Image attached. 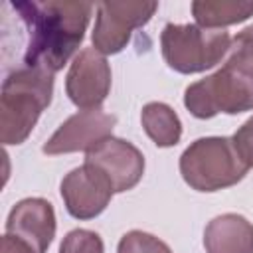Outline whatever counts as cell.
Segmentation results:
<instances>
[{
	"label": "cell",
	"instance_id": "cell-4",
	"mask_svg": "<svg viewBox=\"0 0 253 253\" xmlns=\"http://www.w3.org/2000/svg\"><path fill=\"white\" fill-rule=\"evenodd\" d=\"M249 166L239 156L231 136H202L180 156V174L196 192H219L245 178Z\"/></svg>",
	"mask_w": 253,
	"mask_h": 253
},
{
	"label": "cell",
	"instance_id": "cell-15",
	"mask_svg": "<svg viewBox=\"0 0 253 253\" xmlns=\"http://www.w3.org/2000/svg\"><path fill=\"white\" fill-rule=\"evenodd\" d=\"M117 253H172V249L156 235L140 229H132L121 237L117 245Z\"/></svg>",
	"mask_w": 253,
	"mask_h": 253
},
{
	"label": "cell",
	"instance_id": "cell-9",
	"mask_svg": "<svg viewBox=\"0 0 253 253\" xmlns=\"http://www.w3.org/2000/svg\"><path fill=\"white\" fill-rule=\"evenodd\" d=\"M85 164L97 168L115 194L132 190L144 174V156L128 140L109 136L85 154Z\"/></svg>",
	"mask_w": 253,
	"mask_h": 253
},
{
	"label": "cell",
	"instance_id": "cell-14",
	"mask_svg": "<svg viewBox=\"0 0 253 253\" xmlns=\"http://www.w3.org/2000/svg\"><path fill=\"white\" fill-rule=\"evenodd\" d=\"M192 14L198 26L208 30H223L225 26L241 24L253 16V2H225V0H196Z\"/></svg>",
	"mask_w": 253,
	"mask_h": 253
},
{
	"label": "cell",
	"instance_id": "cell-1",
	"mask_svg": "<svg viewBox=\"0 0 253 253\" xmlns=\"http://www.w3.org/2000/svg\"><path fill=\"white\" fill-rule=\"evenodd\" d=\"M28 30L24 63L57 73L79 49L95 4L89 2H12Z\"/></svg>",
	"mask_w": 253,
	"mask_h": 253
},
{
	"label": "cell",
	"instance_id": "cell-13",
	"mask_svg": "<svg viewBox=\"0 0 253 253\" xmlns=\"http://www.w3.org/2000/svg\"><path fill=\"white\" fill-rule=\"evenodd\" d=\"M140 123L148 138L158 148L176 146L182 138V121L176 115V111L166 103H146L140 113Z\"/></svg>",
	"mask_w": 253,
	"mask_h": 253
},
{
	"label": "cell",
	"instance_id": "cell-7",
	"mask_svg": "<svg viewBox=\"0 0 253 253\" xmlns=\"http://www.w3.org/2000/svg\"><path fill=\"white\" fill-rule=\"evenodd\" d=\"M111 65L103 53L95 47L81 49L65 75V93L69 101L81 109H101L111 91Z\"/></svg>",
	"mask_w": 253,
	"mask_h": 253
},
{
	"label": "cell",
	"instance_id": "cell-19",
	"mask_svg": "<svg viewBox=\"0 0 253 253\" xmlns=\"http://www.w3.org/2000/svg\"><path fill=\"white\" fill-rule=\"evenodd\" d=\"M231 40L237 42V43H241V45H245V47H249V49H253V26H247L245 30H241Z\"/></svg>",
	"mask_w": 253,
	"mask_h": 253
},
{
	"label": "cell",
	"instance_id": "cell-10",
	"mask_svg": "<svg viewBox=\"0 0 253 253\" xmlns=\"http://www.w3.org/2000/svg\"><path fill=\"white\" fill-rule=\"evenodd\" d=\"M59 192L67 213L75 219H93L101 215L115 194L109 180L89 164L65 174Z\"/></svg>",
	"mask_w": 253,
	"mask_h": 253
},
{
	"label": "cell",
	"instance_id": "cell-2",
	"mask_svg": "<svg viewBox=\"0 0 253 253\" xmlns=\"http://www.w3.org/2000/svg\"><path fill=\"white\" fill-rule=\"evenodd\" d=\"M184 107L196 119L253 111V49L231 40L225 63L186 87Z\"/></svg>",
	"mask_w": 253,
	"mask_h": 253
},
{
	"label": "cell",
	"instance_id": "cell-3",
	"mask_svg": "<svg viewBox=\"0 0 253 253\" xmlns=\"http://www.w3.org/2000/svg\"><path fill=\"white\" fill-rule=\"evenodd\" d=\"M53 73L24 65L12 71L0 93V140L4 146L22 144L40 115L51 105Z\"/></svg>",
	"mask_w": 253,
	"mask_h": 253
},
{
	"label": "cell",
	"instance_id": "cell-6",
	"mask_svg": "<svg viewBox=\"0 0 253 253\" xmlns=\"http://www.w3.org/2000/svg\"><path fill=\"white\" fill-rule=\"evenodd\" d=\"M158 2H101L97 4L95 28L91 34L93 47L103 55L121 53L134 30L146 26Z\"/></svg>",
	"mask_w": 253,
	"mask_h": 253
},
{
	"label": "cell",
	"instance_id": "cell-18",
	"mask_svg": "<svg viewBox=\"0 0 253 253\" xmlns=\"http://www.w3.org/2000/svg\"><path fill=\"white\" fill-rule=\"evenodd\" d=\"M0 253H36L28 243H24L22 239L10 235V233H4L2 235V249Z\"/></svg>",
	"mask_w": 253,
	"mask_h": 253
},
{
	"label": "cell",
	"instance_id": "cell-5",
	"mask_svg": "<svg viewBox=\"0 0 253 253\" xmlns=\"http://www.w3.org/2000/svg\"><path fill=\"white\" fill-rule=\"evenodd\" d=\"M231 47L225 30H208L198 24H166L160 34V49L166 65L182 75L215 67Z\"/></svg>",
	"mask_w": 253,
	"mask_h": 253
},
{
	"label": "cell",
	"instance_id": "cell-11",
	"mask_svg": "<svg viewBox=\"0 0 253 253\" xmlns=\"http://www.w3.org/2000/svg\"><path fill=\"white\" fill-rule=\"evenodd\" d=\"M55 211L43 198H24L8 213L6 233L28 243L36 253H45L55 237Z\"/></svg>",
	"mask_w": 253,
	"mask_h": 253
},
{
	"label": "cell",
	"instance_id": "cell-8",
	"mask_svg": "<svg viewBox=\"0 0 253 253\" xmlns=\"http://www.w3.org/2000/svg\"><path fill=\"white\" fill-rule=\"evenodd\" d=\"M115 125L117 117L103 109L77 111L57 126V130L45 140L42 150L47 156L89 152L91 148L113 136Z\"/></svg>",
	"mask_w": 253,
	"mask_h": 253
},
{
	"label": "cell",
	"instance_id": "cell-17",
	"mask_svg": "<svg viewBox=\"0 0 253 253\" xmlns=\"http://www.w3.org/2000/svg\"><path fill=\"white\" fill-rule=\"evenodd\" d=\"M239 156L243 158V162L253 168V117H249L231 136Z\"/></svg>",
	"mask_w": 253,
	"mask_h": 253
},
{
	"label": "cell",
	"instance_id": "cell-16",
	"mask_svg": "<svg viewBox=\"0 0 253 253\" xmlns=\"http://www.w3.org/2000/svg\"><path fill=\"white\" fill-rule=\"evenodd\" d=\"M59 253H105V245L97 231L79 227V229H71L63 237L59 245Z\"/></svg>",
	"mask_w": 253,
	"mask_h": 253
},
{
	"label": "cell",
	"instance_id": "cell-12",
	"mask_svg": "<svg viewBox=\"0 0 253 253\" xmlns=\"http://www.w3.org/2000/svg\"><path fill=\"white\" fill-rule=\"evenodd\" d=\"M206 253H253V223L239 213L215 215L204 229Z\"/></svg>",
	"mask_w": 253,
	"mask_h": 253
}]
</instances>
